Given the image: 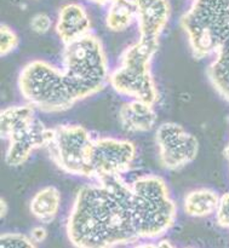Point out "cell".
Instances as JSON below:
<instances>
[{"label":"cell","instance_id":"cell-1","mask_svg":"<svg viewBox=\"0 0 229 248\" xmlns=\"http://www.w3.org/2000/svg\"><path fill=\"white\" fill-rule=\"evenodd\" d=\"M131 196V183L121 176L82 186L65 222L70 244L78 248H109L137 242Z\"/></svg>","mask_w":229,"mask_h":248},{"label":"cell","instance_id":"cell-2","mask_svg":"<svg viewBox=\"0 0 229 248\" xmlns=\"http://www.w3.org/2000/svg\"><path fill=\"white\" fill-rule=\"evenodd\" d=\"M131 190L138 239H162L174 227L177 217L176 202L166 182L155 174H145L131 182Z\"/></svg>","mask_w":229,"mask_h":248},{"label":"cell","instance_id":"cell-3","mask_svg":"<svg viewBox=\"0 0 229 248\" xmlns=\"http://www.w3.org/2000/svg\"><path fill=\"white\" fill-rule=\"evenodd\" d=\"M62 70L79 101L101 92L111 74L101 39L89 33L63 45Z\"/></svg>","mask_w":229,"mask_h":248},{"label":"cell","instance_id":"cell-4","mask_svg":"<svg viewBox=\"0 0 229 248\" xmlns=\"http://www.w3.org/2000/svg\"><path fill=\"white\" fill-rule=\"evenodd\" d=\"M160 41L140 38L123 51L118 65L111 70L108 84L116 93L154 106L160 99L152 73V62Z\"/></svg>","mask_w":229,"mask_h":248},{"label":"cell","instance_id":"cell-5","mask_svg":"<svg viewBox=\"0 0 229 248\" xmlns=\"http://www.w3.org/2000/svg\"><path fill=\"white\" fill-rule=\"evenodd\" d=\"M18 90L26 103L44 113H62L79 102L62 68L43 60H34L22 68Z\"/></svg>","mask_w":229,"mask_h":248},{"label":"cell","instance_id":"cell-6","mask_svg":"<svg viewBox=\"0 0 229 248\" xmlns=\"http://www.w3.org/2000/svg\"><path fill=\"white\" fill-rule=\"evenodd\" d=\"M180 24L194 58L213 57L229 35V0H192Z\"/></svg>","mask_w":229,"mask_h":248},{"label":"cell","instance_id":"cell-7","mask_svg":"<svg viewBox=\"0 0 229 248\" xmlns=\"http://www.w3.org/2000/svg\"><path fill=\"white\" fill-rule=\"evenodd\" d=\"M91 132L82 125H60L53 128V137L48 152L53 164L70 176L89 177V155L91 150Z\"/></svg>","mask_w":229,"mask_h":248},{"label":"cell","instance_id":"cell-8","mask_svg":"<svg viewBox=\"0 0 229 248\" xmlns=\"http://www.w3.org/2000/svg\"><path fill=\"white\" fill-rule=\"evenodd\" d=\"M137 155L135 143L114 137H94L89 155V177L99 181L123 176L132 167Z\"/></svg>","mask_w":229,"mask_h":248},{"label":"cell","instance_id":"cell-9","mask_svg":"<svg viewBox=\"0 0 229 248\" xmlns=\"http://www.w3.org/2000/svg\"><path fill=\"white\" fill-rule=\"evenodd\" d=\"M155 143L159 149L160 164L169 171H177L193 162L200 148L198 138L177 123L158 126Z\"/></svg>","mask_w":229,"mask_h":248},{"label":"cell","instance_id":"cell-10","mask_svg":"<svg viewBox=\"0 0 229 248\" xmlns=\"http://www.w3.org/2000/svg\"><path fill=\"white\" fill-rule=\"evenodd\" d=\"M53 137V128H49L38 118L23 130L14 133L9 138V147L5 153V162L11 167L23 165L32 153L41 148H48Z\"/></svg>","mask_w":229,"mask_h":248},{"label":"cell","instance_id":"cell-11","mask_svg":"<svg viewBox=\"0 0 229 248\" xmlns=\"http://www.w3.org/2000/svg\"><path fill=\"white\" fill-rule=\"evenodd\" d=\"M136 9L140 38L160 41L171 17L170 0H131Z\"/></svg>","mask_w":229,"mask_h":248},{"label":"cell","instance_id":"cell-12","mask_svg":"<svg viewBox=\"0 0 229 248\" xmlns=\"http://www.w3.org/2000/svg\"><path fill=\"white\" fill-rule=\"evenodd\" d=\"M55 31L63 45L78 40L91 31V19L82 4L67 2L61 6Z\"/></svg>","mask_w":229,"mask_h":248},{"label":"cell","instance_id":"cell-13","mask_svg":"<svg viewBox=\"0 0 229 248\" xmlns=\"http://www.w3.org/2000/svg\"><path fill=\"white\" fill-rule=\"evenodd\" d=\"M119 121L124 131L130 133L149 132L155 127L158 115L154 106L138 99H131L121 106Z\"/></svg>","mask_w":229,"mask_h":248},{"label":"cell","instance_id":"cell-14","mask_svg":"<svg viewBox=\"0 0 229 248\" xmlns=\"http://www.w3.org/2000/svg\"><path fill=\"white\" fill-rule=\"evenodd\" d=\"M61 201L62 196L56 186H45L34 194L29 202V211L41 224H50L57 217Z\"/></svg>","mask_w":229,"mask_h":248},{"label":"cell","instance_id":"cell-15","mask_svg":"<svg viewBox=\"0 0 229 248\" xmlns=\"http://www.w3.org/2000/svg\"><path fill=\"white\" fill-rule=\"evenodd\" d=\"M221 195L213 189L199 188L189 191L183 200V211L188 217L206 218L216 215Z\"/></svg>","mask_w":229,"mask_h":248},{"label":"cell","instance_id":"cell-16","mask_svg":"<svg viewBox=\"0 0 229 248\" xmlns=\"http://www.w3.org/2000/svg\"><path fill=\"white\" fill-rule=\"evenodd\" d=\"M36 119L35 108L28 103L11 106L0 111V135L9 140L14 133L23 130Z\"/></svg>","mask_w":229,"mask_h":248},{"label":"cell","instance_id":"cell-17","mask_svg":"<svg viewBox=\"0 0 229 248\" xmlns=\"http://www.w3.org/2000/svg\"><path fill=\"white\" fill-rule=\"evenodd\" d=\"M136 22V9L131 0H115L108 5L106 26L111 31L120 33Z\"/></svg>","mask_w":229,"mask_h":248},{"label":"cell","instance_id":"cell-18","mask_svg":"<svg viewBox=\"0 0 229 248\" xmlns=\"http://www.w3.org/2000/svg\"><path fill=\"white\" fill-rule=\"evenodd\" d=\"M0 247L1 248H34L36 244L33 241L31 236L21 234V232H4L0 236Z\"/></svg>","mask_w":229,"mask_h":248},{"label":"cell","instance_id":"cell-19","mask_svg":"<svg viewBox=\"0 0 229 248\" xmlns=\"http://www.w3.org/2000/svg\"><path fill=\"white\" fill-rule=\"evenodd\" d=\"M18 43L19 39L16 31L10 28L9 26L2 23L0 26V55H1V57L16 50Z\"/></svg>","mask_w":229,"mask_h":248},{"label":"cell","instance_id":"cell-20","mask_svg":"<svg viewBox=\"0 0 229 248\" xmlns=\"http://www.w3.org/2000/svg\"><path fill=\"white\" fill-rule=\"evenodd\" d=\"M52 27V19L49 15L44 14V12H39V14L34 15L31 19V28L34 33L36 34H46Z\"/></svg>","mask_w":229,"mask_h":248},{"label":"cell","instance_id":"cell-21","mask_svg":"<svg viewBox=\"0 0 229 248\" xmlns=\"http://www.w3.org/2000/svg\"><path fill=\"white\" fill-rule=\"evenodd\" d=\"M215 216L218 227L229 229V193L221 195L220 205Z\"/></svg>","mask_w":229,"mask_h":248},{"label":"cell","instance_id":"cell-22","mask_svg":"<svg viewBox=\"0 0 229 248\" xmlns=\"http://www.w3.org/2000/svg\"><path fill=\"white\" fill-rule=\"evenodd\" d=\"M48 236V232L44 227H35L31 230V237L35 244H40Z\"/></svg>","mask_w":229,"mask_h":248},{"label":"cell","instance_id":"cell-23","mask_svg":"<svg viewBox=\"0 0 229 248\" xmlns=\"http://www.w3.org/2000/svg\"><path fill=\"white\" fill-rule=\"evenodd\" d=\"M89 1H91L92 4L99 5V6H108L111 2L115 1V0H89Z\"/></svg>","mask_w":229,"mask_h":248},{"label":"cell","instance_id":"cell-24","mask_svg":"<svg viewBox=\"0 0 229 248\" xmlns=\"http://www.w3.org/2000/svg\"><path fill=\"white\" fill-rule=\"evenodd\" d=\"M155 247H174V245L169 241V240H159L158 245H155Z\"/></svg>","mask_w":229,"mask_h":248},{"label":"cell","instance_id":"cell-25","mask_svg":"<svg viewBox=\"0 0 229 248\" xmlns=\"http://www.w3.org/2000/svg\"><path fill=\"white\" fill-rule=\"evenodd\" d=\"M0 202H1V211H0V216H1V218H4L5 216H6V212H7V205L2 198L0 199Z\"/></svg>","mask_w":229,"mask_h":248},{"label":"cell","instance_id":"cell-26","mask_svg":"<svg viewBox=\"0 0 229 248\" xmlns=\"http://www.w3.org/2000/svg\"><path fill=\"white\" fill-rule=\"evenodd\" d=\"M225 156H226V159H227L228 162H229V143H228V145H227V147H226V149H225Z\"/></svg>","mask_w":229,"mask_h":248}]
</instances>
